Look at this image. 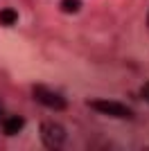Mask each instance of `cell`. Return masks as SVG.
<instances>
[{
	"label": "cell",
	"mask_w": 149,
	"mask_h": 151,
	"mask_svg": "<svg viewBox=\"0 0 149 151\" xmlns=\"http://www.w3.org/2000/svg\"><path fill=\"white\" fill-rule=\"evenodd\" d=\"M38 133H41V142L48 149H56V147H61L66 142V129L61 124H56V122H43Z\"/></svg>",
	"instance_id": "6da1fadb"
},
{
	"label": "cell",
	"mask_w": 149,
	"mask_h": 151,
	"mask_svg": "<svg viewBox=\"0 0 149 151\" xmlns=\"http://www.w3.org/2000/svg\"><path fill=\"white\" fill-rule=\"evenodd\" d=\"M88 106L95 108V111H99V113H104V115H108V117H120V120H129V117H133L131 108H127L124 104H120V101L93 99V101H88Z\"/></svg>",
	"instance_id": "7a4b0ae2"
},
{
	"label": "cell",
	"mask_w": 149,
	"mask_h": 151,
	"mask_svg": "<svg viewBox=\"0 0 149 151\" xmlns=\"http://www.w3.org/2000/svg\"><path fill=\"white\" fill-rule=\"evenodd\" d=\"M34 97H36V101H41L43 106L52 108V111H63V108L68 106V101L63 99L61 95L45 88V86H34Z\"/></svg>",
	"instance_id": "3957f363"
},
{
	"label": "cell",
	"mask_w": 149,
	"mask_h": 151,
	"mask_svg": "<svg viewBox=\"0 0 149 151\" xmlns=\"http://www.w3.org/2000/svg\"><path fill=\"white\" fill-rule=\"evenodd\" d=\"M23 126H25V120H23V117H18V115H12V117H7V120H5L2 129H5L7 135H16L18 131H23Z\"/></svg>",
	"instance_id": "277c9868"
},
{
	"label": "cell",
	"mask_w": 149,
	"mask_h": 151,
	"mask_svg": "<svg viewBox=\"0 0 149 151\" xmlns=\"http://www.w3.org/2000/svg\"><path fill=\"white\" fill-rule=\"evenodd\" d=\"M16 20H18V14L14 12V9H2L0 12V25L12 27V25H16Z\"/></svg>",
	"instance_id": "5b68a950"
},
{
	"label": "cell",
	"mask_w": 149,
	"mask_h": 151,
	"mask_svg": "<svg viewBox=\"0 0 149 151\" xmlns=\"http://www.w3.org/2000/svg\"><path fill=\"white\" fill-rule=\"evenodd\" d=\"M61 9L66 14H77L81 9V2H79V0H63V2H61Z\"/></svg>",
	"instance_id": "8992f818"
},
{
	"label": "cell",
	"mask_w": 149,
	"mask_h": 151,
	"mask_svg": "<svg viewBox=\"0 0 149 151\" xmlns=\"http://www.w3.org/2000/svg\"><path fill=\"white\" fill-rule=\"evenodd\" d=\"M142 97L149 101V83H145V86H142Z\"/></svg>",
	"instance_id": "52a82bcc"
},
{
	"label": "cell",
	"mask_w": 149,
	"mask_h": 151,
	"mask_svg": "<svg viewBox=\"0 0 149 151\" xmlns=\"http://www.w3.org/2000/svg\"><path fill=\"white\" fill-rule=\"evenodd\" d=\"M147 25H149V16H147Z\"/></svg>",
	"instance_id": "ba28073f"
}]
</instances>
